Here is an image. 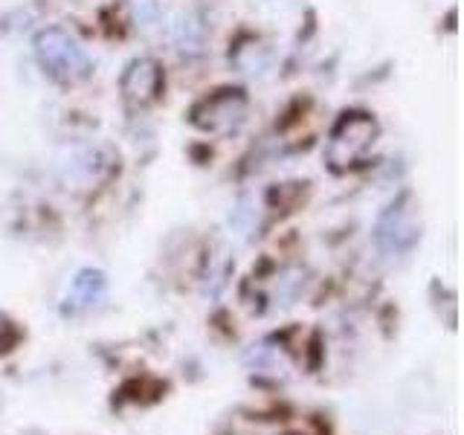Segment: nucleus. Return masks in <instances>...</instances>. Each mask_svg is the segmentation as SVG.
I'll return each mask as SVG.
<instances>
[{
	"label": "nucleus",
	"mask_w": 464,
	"mask_h": 435,
	"mask_svg": "<svg viewBox=\"0 0 464 435\" xmlns=\"http://www.w3.org/2000/svg\"><path fill=\"white\" fill-rule=\"evenodd\" d=\"M35 55L41 67L53 79L72 84L91 76V58L82 50V44L62 26H47L35 35Z\"/></svg>",
	"instance_id": "nucleus-1"
},
{
	"label": "nucleus",
	"mask_w": 464,
	"mask_h": 435,
	"mask_svg": "<svg viewBox=\"0 0 464 435\" xmlns=\"http://www.w3.org/2000/svg\"><path fill=\"white\" fill-rule=\"evenodd\" d=\"M377 140V122L369 113H343L340 122L334 125L328 145H325V160L334 171H345L357 166Z\"/></svg>",
	"instance_id": "nucleus-2"
},
{
	"label": "nucleus",
	"mask_w": 464,
	"mask_h": 435,
	"mask_svg": "<svg viewBox=\"0 0 464 435\" xmlns=\"http://www.w3.org/2000/svg\"><path fill=\"white\" fill-rule=\"evenodd\" d=\"M420 238V218L412 195H401L377 221V244L386 256L410 253Z\"/></svg>",
	"instance_id": "nucleus-3"
},
{
	"label": "nucleus",
	"mask_w": 464,
	"mask_h": 435,
	"mask_svg": "<svg viewBox=\"0 0 464 435\" xmlns=\"http://www.w3.org/2000/svg\"><path fill=\"white\" fill-rule=\"evenodd\" d=\"M246 120V96L236 87L215 91L192 108V122L209 134H232Z\"/></svg>",
	"instance_id": "nucleus-4"
},
{
	"label": "nucleus",
	"mask_w": 464,
	"mask_h": 435,
	"mask_svg": "<svg viewBox=\"0 0 464 435\" xmlns=\"http://www.w3.org/2000/svg\"><path fill=\"white\" fill-rule=\"evenodd\" d=\"M111 166H113V154L105 145H70L58 157V171H62L64 183H72L79 188L99 183L111 171Z\"/></svg>",
	"instance_id": "nucleus-5"
},
{
	"label": "nucleus",
	"mask_w": 464,
	"mask_h": 435,
	"mask_svg": "<svg viewBox=\"0 0 464 435\" xmlns=\"http://www.w3.org/2000/svg\"><path fill=\"white\" fill-rule=\"evenodd\" d=\"M122 96L130 105H149L163 87V70L154 58H134L122 72Z\"/></svg>",
	"instance_id": "nucleus-6"
},
{
	"label": "nucleus",
	"mask_w": 464,
	"mask_h": 435,
	"mask_svg": "<svg viewBox=\"0 0 464 435\" xmlns=\"http://www.w3.org/2000/svg\"><path fill=\"white\" fill-rule=\"evenodd\" d=\"M108 296V279L99 270H82L70 285V294L64 302L67 314H84L99 308Z\"/></svg>",
	"instance_id": "nucleus-7"
},
{
	"label": "nucleus",
	"mask_w": 464,
	"mask_h": 435,
	"mask_svg": "<svg viewBox=\"0 0 464 435\" xmlns=\"http://www.w3.org/2000/svg\"><path fill=\"white\" fill-rule=\"evenodd\" d=\"M169 29H171L174 44H178V50H183V53H198L203 47V38H207V26H203V21L195 12L174 14Z\"/></svg>",
	"instance_id": "nucleus-8"
},
{
	"label": "nucleus",
	"mask_w": 464,
	"mask_h": 435,
	"mask_svg": "<svg viewBox=\"0 0 464 435\" xmlns=\"http://www.w3.org/2000/svg\"><path fill=\"white\" fill-rule=\"evenodd\" d=\"M250 366H253L258 374H273V377H279V374H287L290 360H287V354L282 352V345L258 343V345H253V352H250Z\"/></svg>",
	"instance_id": "nucleus-9"
},
{
	"label": "nucleus",
	"mask_w": 464,
	"mask_h": 435,
	"mask_svg": "<svg viewBox=\"0 0 464 435\" xmlns=\"http://www.w3.org/2000/svg\"><path fill=\"white\" fill-rule=\"evenodd\" d=\"M232 62H236V67L241 72H261V70H267V64H270V50L261 41L246 38V41L238 44L236 53H232Z\"/></svg>",
	"instance_id": "nucleus-10"
},
{
	"label": "nucleus",
	"mask_w": 464,
	"mask_h": 435,
	"mask_svg": "<svg viewBox=\"0 0 464 435\" xmlns=\"http://www.w3.org/2000/svg\"><path fill=\"white\" fill-rule=\"evenodd\" d=\"M130 18H134L142 35H160L166 24V14L160 9L157 0H134V4H130Z\"/></svg>",
	"instance_id": "nucleus-11"
},
{
	"label": "nucleus",
	"mask_w": 464,
	"mask_h": 435,
	"mask_svg": "<svg viewBox=\"0 0 464 435\" xmlns=\"http://www.w3.org/2000/svg\"><path fill=\"white\" fill-rule=\"evenodd\" d=\"M14 343H18V331H14V325L9 323L4 314H0V354L9 352Z\"/></svg>",
	"instance_id": "nucleus-12"
}]
</instances>
